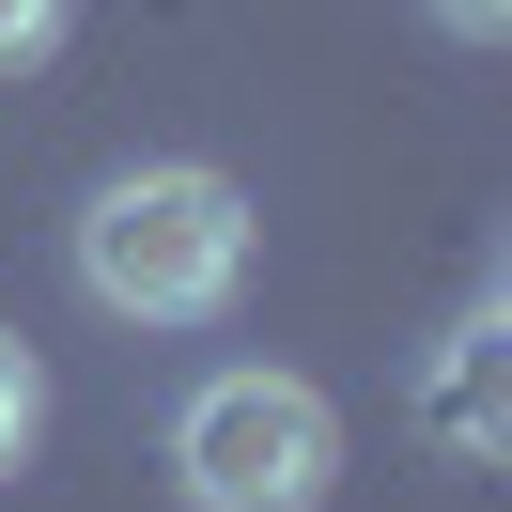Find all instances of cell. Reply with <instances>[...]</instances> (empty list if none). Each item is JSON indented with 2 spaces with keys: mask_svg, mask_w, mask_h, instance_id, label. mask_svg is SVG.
Masks as SVG:
<instances>
[{
  "mask_svg": "<svg viewBox=\"0 0 512 512\" xmlns=\"http://www.w3.org/2000/svg\"><path fill=\"white\" fill-rule=\"evenodd\" d=\"M78 295L109 326H218L249 295V187L202 156H156V171H109L78 202Z\"/></svg>",
  "mask_w": 512,
  "mask_h": 512,
  "instance_id": "obj_1",
  "label": "cell"
},
{
  "mask_svg": "<svg viewBox=\"0 0 512 512\" xmlns=\"http://www.w3.org/2000/svg\"><path fill=\"white\" fill-rule=\"evenodd\" d=\"M171 481H187V512H326V481H342V404H326L311 373L233 357V373H202L187 404H171Z\"/></svg>",
  "mask_w": 512,
  "mask_h": 512,
  "instance_id": "obj_2",
  "label": "cell"
},
{
  "mask_svg": "<svg viewBox=\"0 0 512 512\" xmlns=\"http://www.w3.org/2000/svg\"><path fill=\"white\" fill-rule=\"evenodd\" d=\"M497 373H512V311H466V326L435 342V388H419V435H435L450 466H497V450H512Z\"/></svg>",
  "mask_w": 512,
  "mask_h": 512,
  "instance_id": "obj_3",
  "label": "cell"
},
{
  "mask_svg": "<svg viewBox=\"0 0 512 512\" xmlns=\"http://www.w3.org/2000/svg\"><path fill=\"white\" fill-rule=\"evenodd\" d=\"M32 435H47V357L16 342V326H0V481L32 466Z\"/></svg>",
  "mask_w": 512,
  "mask_h": 512,
  "instance_id": "obj_4",
  "label": "cell"
},
{
  "mask_svg": "<svg viewBox=\"0 0 512 512\" xmlns=\"http://www.w3.org/2000/svg\"><path fill=\"white\" fill-rule=\"evenodd\" d=\"M63 16H78V0H0V78L47 63V47H63Z\"/></svg>",
  "mask_w": 512,
  "mask_h": 512,
  "instance_id": "obj_5",
  "label": "cell"
},
{
  "mask_svg": "<svg viewBox=\"0 0 512 512\" xmlns=\"http://www.w3.org/2000/svg\"><path fill=\"white\" fill-rule=\"evenodd\" d=\"M435 32H466V47H497V32H512V0H435Z\"/></svg>",
  "mask_w": 512,
  "mask_h": 512,
  "instance_id": "obj_6",
  "label": "cell"
}]
</instances>
